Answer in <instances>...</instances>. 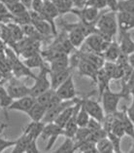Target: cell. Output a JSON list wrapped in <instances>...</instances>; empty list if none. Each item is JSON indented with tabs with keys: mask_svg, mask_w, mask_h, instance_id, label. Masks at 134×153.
<instances>
[{
	"mask_svg": "<svg viewBox=\"0 0 134 153\" xmlns=\"http://www.w3.org/2000/svg\"><path fill=\"white\" fill-rule=\"evenodd\" d=\"M117 12H127L134 14V0H119Z\"/></svg>",
	"mask_w": 134,
	"mask_h": 153,
	"instance_id": "836d02e7",
	"label": "cell"
},
{
	"mask_svg": "<svg viewBox=\"0 0 134 153\" xmlns=\"http://www.w3.org/2000/svg\"><path fill=\"white\" fill-rule=\"evenodd\" d=\"M44 126H45V124L42 121H39V122L32 121L30 124H28L27 127H25L24 133L28 134L32 139L37 140L38 139V137L41 135V133H42V130L44 128Z\"/></svg>",
	"mask_w": 134,
	"mask_h": 153,
	"instance_id": "603a6c76",
	"label": "cell"
},
{
	"mask_svg": "<svg viewBox=\"0 0 134 153\" xmlns=\"http://www.w3.org/2000/svg\"><path fill=\"white\" fill-rule=\"evenodd\" d=\"M1 1L4 3L6 6H8V5H11V4H14V3L18 2L20 0H1Z\"/></svg>",
	"mask_w": 134,
	"mask_h": 153,
	"instance_id": "c3c4849f",
	"label": "cell"
},
{
	"mask_svg": "<svg viewBox=\"0 0 134 153\" xmlns=\"http://www.w3.org/2000/svg\"><path fill=\"white\" fill-rule=\"evenodd\" d=\"M118 2H119V0H106L107 7H109L112 12H117Z\"/></svg>",
	"mask_w": 134,
	"mask_h": 153,
	"instance_id": "f6af8a7d",
	"label": "cell"
},
{
	"mask_svg": "<svg viewBox=\"0 0 134 153\" xmlns=\"http://www.w3.org/2000/svg\"><path fill=\"white\" fill-rule=\"evenodd\" d=\"M0 21L4 22L5 24L8 23H13L14 22V17L13 15L9 12L7 6L0 0ZM15 23V22H14Z\"/></svg>",
	"mask_w": 134,
	"mask_h": 153,
	"instance_id": "d590c367",
	"label": "cell"
},
{
	"mask_svg": "<svg viewBox=\"0 0 134 153\" xmlns=\"http://www.w3.org/2000/svg\"><path fill=\"white\" fill-rule=\"evenodd\" d=\"M55 94L61 100H73L76 98L77 92L72 74L54 90Z\"/></svg>",
	"mask_w": 134,
	"mask_h": 153,
	"instance_id": "8992f818",
	"label": "cell"
},
{
	"mask_svg": "<svg viewBox=\"0 0 134 153\" xmlns=\"http://www.w3.org/2000/svg\"><path fill=\"white\" fill-rule=\"evenodd\" d=\"M21 30H22V33H24V35L27 36V38L39 40L40 37L42 36L31 23L27 24V25H21Z\"/></svg>",
	"mask_w": 134,
	"mask_h": 153,
	"instance_id": "f1b7e54d",
	"label": "cell"
},
{
	"mask_svg": "<svg viewBox=\"0 0 134 153\" xmlns=\"http://www.w3.org/2000/svg\"><path fill=\"white\" fill-rule=\"evenodd\" d=\"M20 1L24 4L27 9H30V5H31V1L32 0H20Z\"/></svg>",
	"mask_w": 134,
	"mask_h": 153,
	"instance_id": "7dc6e473",
	"label": "cell"
},
{
	"mask_svg": "<svg viewBox=\"0 0 134 153\" xmlns=\"http://www.w3.org/2000/svg\"><path fill=\"white\" fill-rule=\"evenodd\" d=\"M119 45H120V49L121 53H124L125 55L133 54L134 43L131 37H130L129 31H121V44H119Z\"/></svg>",
	"mask_w": 134,
	"mask_h": 153,
	"instance_id": "d6986e66",
	"label": "cell"
},
{
	"mask_svg": "<svg viewBox=\"0 0 134 153\" xmlns=\"http://www.w3.org/2000/svg\"><path fill=\"white\" fill-rule=\"evenodd\" d=\"M95 27L99 31L107 33L110 36L114 37L118 30V23L116 12H108L99 16L96 21Z\"/></svg>",
	"mask_w": 134,
	"mask_h": 153,
	"instance_id": "6da1fadb",
	"label": "cell"
},
{
	"mask_svg": "<svg viewBox=\"0 0 134 153\" xmlns=\"http://www.w3.org/2000/svg\"><path fill=\"white\" fill-rule=\"evenodd\" d=\"M40 68L41 70L39 74L34 77V85L30 88V96L34 97V98L51 89V82L49 78H48V75L50 73V69L45 65L41 66Z\"/></svg>",
	"mask_w": 134,
	"mask_h": 153,
	"instance_id": "7a4b0ae2",
	"label": "cell"
},
{
	"mask_svg": "<svg viewBox=\"0 0 134 153\" xmlns=\"http://www.w3.org/2000/svg\"><path fill=\"white\" fill-rule=\"evenodd\" d=\"M107 137L110 140L112 145H113V148H114V152H117V153H121V137H118L117 135H115L113 133H107Z\"/></svg>",
	"mask_w": 134,
	"mask_h": 153,
	"instance_id": "f35d334b",
	"label": "cell"
},
{
	"mask_svg": "<svg viewBox=\"0 0 134 153\" xmlns=\"http://www.w3.org/2000/svg\"><path fill=\"white\" fill-rule=\"evenodd\" d=\"M46 111H47L46 107H45L44 105H42V104L38 103L37 102H35V103L33 104L32 107L27 111V114L31 118L32 121L39 122V121H42V119L44 118Z\"/></svg>",
	"mask_w": 134,
	"mask_h": 153,
	"instance_id": "44dd1931",
	"label": "cell"
},
{
	"mask_svg": "<svg viewBox=\"0 0 134 153\" xmlns=\"http://www.w3.org/2000/svg\"><path fill=\"white\" fill-rule=\"evenodd\" d=\"M110 81H111L110 77L107 75L106 72L104 71V69L102 68H100V69H98L97 77H96V83L98 84L100 96H101V94L106 90V89L109 88Z\"/></svg>",
	"mask_w": 134,
	"mask_h": 153,
	"instance_id": "d4e9b609",
	"label": "cell"
},
{
	"mask_svg": "<svg viewBox=\"0 0 134 153\" xmlns=\"http://www.w3.org/2000/svg\"><path fill=\"white\" fill-rule=\"evenodd\" d=\"M81 59H85V61L91 63L92 65L95 66L97 69H100L103 66L105 59H104L102 54L94 53V52H83L80 55Z\"/></svg>",
	"mask_w": 134,
	"mask_h": 153,
	"instance_id": "2e32d148",
	"label": "cell"
},
{
	"mask_svg": "<svg viewBox=\"0 0 134 153\" xmlns=\"http://www.w3.org/2000/svg\"><path fill=\"white\" fill-rule=\"evenodd\" d=\"M32 140H35V139H32L28 134L24 133L16 140V143L14 145V149H13L12 153H25V150H27L28 143H30Z\"/></svg>",
	"mask_w": 134,
	"mask_h": 153,
	"instance_id": "7402d4cb",
	"label": "cell"
},
{
	"mask_svg": "<svg viewBox=\"0 0 134 153\" xmlns=\"http://www.w3.org/2000/svg\"><path fill=\"white\" fill-rule=\"evenodd\" d=\"M6 90L13 100L30 95V88H28L27 86H25L22 82L18 79L11 80L8 86L6 87Z\"/></svg>",
	"mask_w": 134,
	"mask_h": 153,
	"instance_id": "ba28073f",
	"label": "cell"
},
{
	"mask_svg": "<svg viewBox=\"0 0 134 153\" xmlns=\"http://www.w3.org/2000/svg\"><path fill=\"white\" fill-rule=\"evenodd\" d=\"M76 103L72 104V105H70L68 107H66L65 109H63L60 113H59V115L54 119V123H55L57 126H59L60 128L63 129V127L65 126V124L67 122H68V120L70 118L72 117V115L74 113V111H75V108H76Z\"/></svg>",
	"mask_w": 134,
	"mask_h": 153,
	"instance_id": "ffe728a7",
	"label": "cell"
},
{
	"mask_svg": "<svg viewBox=\"0 0 134 153\" xmlns=\"http://www.w3.org/2000/svg\"><path fill=\"white\" fill-rule=\"evenodd\" d=\"M114 114L116 115V116L121 120V125H122V127H124V134L128 135L129 137H134V125H133V121L130 120L127 115H126L125 107H124V109L121 110V111H118L117 110Z\"/></svg>",
	"mask_w": 134,
	"mask_h": 153,
	"instance_id": "e0dca14e",
	"label": "cell"
},
{
	"mask_svg": "<svg viewBox=\"0 0 134 153\" xmlns=\"http://www.w3.org/2000/svg\"><path fill=\"white\" fill-rule=\"evenodd\" d=\"M77 66H78V68H79V71L81 73V75L88 76L96 83V77H97L98 69L96 68L95 66H94L88 62L85 61V59H81V57H80L79 62H78V63H77Z\"/></svg>",
	"mask_w": 134,
	"mask_h": 153,
	"instance_id": "5bb4252c",
	"label": "cell"
},
{
	"mask_svg": "<svg viewBox=\"0 0 134 153\" xmlns=\"http://www.w3.org/2000/svg\"><path fill=\"white\" fill-rule=\"evenodd\" d=\"M57 7L59 13H67L70 12L73 7V0H50Z\"/></svg>",
	"mask_w": 134,
	"mask_h": 153,
	"instance_id": "1f68e13d",
	"label": "cell"
},
{
	"mask_svg": "<svg viewBox=\"0 0 134 153\" xmlns=\"http://www.w3.org/2000/svg\"><path fill=\"white\" fill-rule=\"evenodd\" d=\"M63 135V129L57 126L54 122L46 123L44 126V128L41 133V137L45 140H48V144L46 146V151L50 150V149L54 146L55 140H57V137Z\"/></svg>",
	"mask_w": 134,
	"mask_h": 153,
	"instance_id": "277c9868",
	"label": "cell"
},
{
	"mask_svg": "<svg viewBox=\"0 0 134 153\" xmlns=\"http://www.w3.org/2000/svg\"><path fill=\"white\" fill-rule=\"evenodd\" d=\"M8 8L9 12L13 15L14 17V20L15 18H18V17H21V16H24V15L27 14L28 13V9L25 7L21 1H18L17 3H14V4H11L7 6ZM15 22V21H14Z\"/></svg>",
	"mask_w": 134,
	"mask_h": 153,
	"instance_id": "4316f807",
	"label": "cell"
},
{
	"mask_svg": "<svg viewBox=\"0 0 134 153\" xmlns=\"http://www.w3.org/2000/svg\"><path fill=\"white\" fill-rule=\"evenodd\" d=\"M84 5L85 7H91V8H94L98 11L107 7L106 0H85Z\"/></svg>",
	"mask_w": 134,
	"mask_h": 153,
	"instance_id": "ab89813d",
	"label": "cell"
},
{
	"mask_svg": "<svg viewBox=\"0 0 134 153\" xmlns=\"http://www.w3.org/2000/svg\"><path fill=\"white\" fill-rule=\"evenodd\" d=\"M95 147L96 150L99 153H113L114 152V148L113 145H112L110 140L108 139L107 137H103V139H100L95 143Z\"/></svg>",
	"mask_w": 134,
	"mask_h": 153,
	"instance_id": "83f0119b",
	"label": "cell"
},
{
	"mask_svg": "<svg viewBox=\"0 0 134 153\" xmlns=\"http://www.w3.org/2000/svg\"><path fill=\"white\" fill-rule=\"evenodd\" d=\"M7 127H8V125H6V124H0V135H1V133H3V131H4Z\"/></svg>",
	"mask_w": 134,
	"mask_h": 153,
	"instance_id": "681fc988",
	"label": "cell"
},
{
	"mask_svg": "<svg viewBox=\"0 0 134 153\" xmlns=\"http://www.w3.org/2000/svg\"><path fill=\"white\" fill-rule=\"evenodd\" d=\"M25 152L27 153H38L39 152L38 146H37V140H32L30 143H28Z\"/></svg>",
	"mask_w": 134,
	"mask_h": 153,
	"instance_id": "ee69618b",
	"label": "cell"
},
{
	"mask_svg": "<svg viewBox=\"0 0 134 153\" xmlns=\"http://www.w3.org/2000/svg\"><path fill=\"white\" fill-rule=\"evenodd\" d=\"M30 8L34 12L41 14L44 9V0H32Z\"/></svg>",
	"mask_w": 134,
	"mask_h": 153,
	"instance_id": "b9f144b4",
	"label": "cell"
},
{
	"mask_svg": "<svg viewBox=\"0 0 134 153\" xmlns=\"http://www.w3.org/2000/svg\"><path fill=\"white\" fill-rule=\"evenodd\" d=\"M117 23L121 31H129L134 27V14L127 12H116Z\"/></svg>",
	"mask_w": 134,
	"mask_h": 153,
	"instance_id": "7c38bea8",
	"label": "cell"
},
{
	"mask_svg": "<svg viewBox=\"0 0 134 153\" xmlns=\"http://www.w3.org/2000/svg\"><path fill=\"white\" fill-rule=\"evenodd\" d=\"M121 49H120V45L119 43L115 42V41H112L110 43V45L108 46V48L103 52V58L106 62H116L118 59L119 56L121 55Z\"/></svg>",
	"mask_w": 134,
	"mask_h": 153,
	"instance_id": "ac0fdd59",
	"label": "cell"
},
{
	"mask_svg": "<svg viewBox=\"0 0 134 153\" xmlns=\"http://www.w3.org/2000/svg\"><path fill=\"white\" fill-rule=\"evenodd\" d=\"M101 100L103 103V110L105 114L115 113L118 110V105L120 100L124 98L121 93H114L110 88L106 89L101 94Z\"/></svg>",
	"mask_w": 134,
	"mask_h": 153,
	"instance_id": "3957f363",
	"label": "cell"
},
{
	"mask_svg": "<svg viewBox=\"0 0 134 153\" xmlns=\"http://www.w3.org/2000/svg\"><path fill=\"white\" fill-rule=\"evenodd\" d=\"M77 150L83 153H97L95 147V143L89 140H85L83 143H81L77 146Z\"/></svg>",
	"mask_w": 134,
	"mask_h": 153,
	"instance_id": "e575fe53",
	"label": "cell"
},
{
	"mask_svg": "<svg viewBox=\"0 0 134 153\" xmlns=\"http://www.w3.org/2000/svg\"><path fill=\"white\" fill-rule=\"evenodd\" d=\"M70 12H72L74 14H76L78 17L81 19L82 23L85 24H91L97 21V19L99 17V11L96 10L94 8H91V7H85L81 10H76V9H71Z\"/></svg>",
	"mask_w": 134,
	"mask_h": 153,
	"instance_id": "30bf717a",
	"label": "cell"
},
{
	"mask_svg": "<svg viewBox=\"0 0 134 153\" xmlns=\"http://www.w3.org/2000/svg\"><path fill=\"white\" fill-rule=\"evenodd\" d=\"M65 27L67 30L69 31L68 33V40L69 42L71 43V45L74 47V48H77V47H80L82 44L84 43L85 41V36L82 33L80 30H78V29L74 28L72 27H70L69 24H66L65 25Z\"/></svg>",
	"mask_w": 134,
	"mask_h": 153,
	"instance_id": "9a60e30c",
	"label": "cell"
},
{
	"mask_svg": "<svg viewBox=\"0 0 134 153\" xmlns=\"http://www.w3.org/2000/svg\"><path fill=\"white\" fill-rule=\"evenodd\" d=\"M50 63H51L50 71H58V70L68 68L70 66V62H69L68 56H65V57L60 58V59H57V61H54Z\"/></svg>",
	"mask_w": 134,
	"mask_h": 153,
	"instance_id": "f546056e",
	"label": "cell"
},
{
	"mask_svg": "<svg viewBox=\"0 0 134 153\" xmlns=\"http://www.w3.org/2000/svg\"><path fill=\"white\" fill-rule=\"evenodd\" d=\"M13 99L9 96L6 88L0 85V107L4 108V110L8 109L10 104L13 102Z\"/></svg>",
	"mask_w": 134,
	"mask_h": 153,
	"instance_id": "d6a6232c",
	"label": "cell"
},
{
	"mask_svg": "<svg viewBox=\"0 0 134 153\" xmlns=\"http://www.w3.org/2000/svg\"><path fill=\"white\" fill-rule=\"evenodd\" d=\"M22 62H24V65L29 69L35 68H41V66H43L45 65L44 63L45 61L43 59L42 56L39 53L32 55L28 58H25L24 61H22Z\"/></svg>",
	"mask_w": 134,
	"mask_h": 153,
	"instance_id": "cb8c5ba5",
	"label": "cell"
},
{
	"mask_svg": "<svg viewBox=\"0 0 134 153\" xmlns=\"http://www.w3.org/2000/svg\"><path fill=\"white\" fill-rule=\"evenodd\" d=\"M87 128L89 130V132L92 133V132H95V131H98L102 128L101 127V122H99L97 120H95L94 118H89V120L88 122V125H87Z\"/></svg>",
	"mask_w": 134,
	"mask_h": 153,
	"instance_id": "60d3db41",
	"label": "cell"
},
{
	"mask_svg": "<svg viewBox=\"0 0 134 153\" xmlns=\"http://www.w3.org/2000/svg\"><path fill=\"white\" fill-rule=\"evenodd\" d=\"M84 42L85 45L88 49V52L103 54V52L107 49L112 41L104 40L99 34H97L96 32H94L85 37Z\"/></svg>",
	"mask_w": 134,
	"mask_h": 153,
	"instance_id": "5b68a950",
	"label": "cell"
},
{
	"mask_svg": "<svg viewBox=\"0 0 134 153\" xmlns=\"http://www.w3.org/2000/svg\"><path fill=\"white\" fill-rule=\"evenodd\" d=\"M7 53V58H8V61L10 62V66L11 68L13 69L14 74L17 77H21V76H25V75H30L32 78H34L35 75L30 72L29 68H27V66L24 65V62L21 61H20L17 57L16 55L14 54L13 51L11 50H6Z\"/></svg>",
	"mask_w": 134,
	"mask_h": 153,
	"instance_id": "52a82bcc",
	"label": "cell"
},
{
	"mask_svg": "<svg viewBox=\"0 0 134 153\" xmlns=\"http://www.w3.org/2000/svg\"><path fill=\"white\" fill-rule=\"evenodd\" d=\"M85 0H84V2H85Z\"/></svg>",
	"mask_w": 134,
	"mask_h": 153,
	"instance_id": "f907efd6",
	"label": "cell"
},
{
	"mask_svg": "<svg viewBox=\"0 0 134 153\" xmlns=\"http://www.w3.org/2000/svg\"><path fill=\"white\" fill-rule=\"evenodd\" d=\"M82 104H83L85 109L87 110V112L91 118H94L99 122L102 121L105 113H104L103 108L101 107L98 102H95V100L89 99H85L82 100Z\"/></svg>",
	"mask_w": 134,
	"mask_h": 153,
	"instance_id": "9c48e42d",
	"label": "cell"
},
{
	"mask_svg": "<svg viewBox=\"0 0 134 153\" xmlns=\"http://www.w3.org/2000/svg\"><path fill=\"white\" fill-rule=\"evenodd\" d=\"M91 116L88 115L87 112V110L85 109V107L82 104V100H81V104L80 106L78 107V109L76 111V122L78 127H87L88 122Z\"/></svg>",
	"mask_w": 134,
	"mask_h": 153,
	"instance_id": "484cf974",
	"label": "cell"
},
{
	"mask_svg": "<svg viewBox=\"0 0 134 153\" xmlns=\"http://www.w3.org/2000/svg\"><path fill=\"white\" fill-rule=\"evenodd\" d=\"M76 151L75 141L71 137H65V140L59 146L58 149L55 150V153H73Z\"/></svg>",
	"mask_w": 134,
	"mask_h": 153,
	"instance_id": "4dcf8cb0",
	"label": "cell"
},
{
	"mask_svg": "<svg viewBox=\"0 0 134 153\" xmlns=\"http://www.w3.org/2000/svg\"><path fill=\"white\" fill-rule=\"evenodd\" d=\"M54 90H53V89H49L48 91L42 93V94H40L39 96H37L35 100L38 103L42 104V105L46 107L48 105V103H49V102L51 100L52 97L54 96Z\"/></svg>",
	"mask_w": 134,
	"mask_h": 153,
	"instance_id": "8d00e7d4",
	"label": "cell"
},
{
	"mask_svg": "<svg viewBox=\"0 0 134 153\" xmlns=\"http://www.w3.org/2000/svg\"><path fill=\"white\" fill-rule=\"evenodd\" d=\"M126 115L131 121H134V103L131 102V104L127 107V109H125Z\"/></svg>",
	"mask_w": 134,
	"mask_h": 153,
	"instance_id": "bcb514c9",
	"label": "cell"
},
{
	"mask_svg": "<svg viewBox=\"0 0 134 153\" xmlns=\"http://www.w3.org/2000/svg\"><path fill=\"white\" fill-rule=\"evenodd\" d=\"M35 98L30 95L22 97L20 99H16L13 100V102L10 104L8 107L9 110H18L22 111V112L27 113V111L32 107L33 104L35 103Z\"/></svg>",
	"mask_w": 134,
	"mask_h": 153,
	"instance_id": "8fae6325",
	"label": "cell"
},
{
	"mask_svg": "<svg viewBox=\"0 0 134 153\" xmlns=\"http://www.w3.org/2000/svg\"><path fill=\"white\" fill-rule=\"evenodd\" d=\"M51 75V89L55 90L60 84H62L67 78L71 75V68L58 70V71H50Z\"/></svg>",
	"mask_w": 134,
	"mask_h": 153,
	"instance_id": "4fadbf2b",
	"label": "cell"
},
{
	"mask_svg": "<svg viewBox=\"0 0 134 153\" xmlns=\"http://www.w3.org/2000/svg\"><path fill=\"white\" fill-rule=\"evenodd\" d=\"M110 132L115 134V135H117L118 137H122L125 135V134H124V127H122V125H121V122L120 119H119L116 116V115H115V118H114L113 124H112Z\"/></svg>",
	"mask_w": 134,
	"mask_h": 153,
	"instance_id": "74e56055",
	"label": "cell"
},
{
	"mask_svg": "<svg viewBox=\"0 0 134 153\" xmlns=\"http://www.w3.org/2000/svg\"><path fill=\"white\" fill-rule=\"evenodd\" d=\"M15 143H16V140H5L1 137L0 136V153L3 152L6 148L9 147H13Z\"/></svg>",
	"mask_w": 134,
	"mask_h": 153,
	"instance_id": "7bdbcfd3",
	"label": "cell"
}]
</instances>
